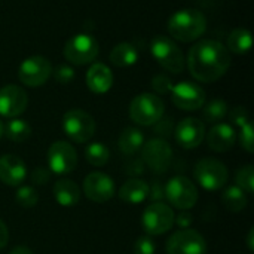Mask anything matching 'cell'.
Segmentation results:
<instances>
[{
	"label": "cell",
	"mask_w": 254,
	"mask_h": 254,
	"mask_svg": "<svg viewBox=\"0 0 254 254\" xmlns=\"http://www.w3.org/2000/svg\"><path fill=\"white\" fill-rule=\"evenodd\" d=\"M150 52L156 63L165 70L179 74L185 68V57L182 49L167 36H156L150 43Z\"/></svg>",
	"instance_id": "cell-4"
},
{
	"label": "cell",
	"mask_w": 254,
	"mask_h": 254,
	"mask_svg": "<svg viewBox=\"0 0 254 254\" xmlns=\"http://www.w3.org/2000/svg\"><path fill=\"white\" fill-rule=\"evenodd\" d=\"M173 80L165 74H158L152 79V88L158 94H170L173 89Z\"/></svg>",
	"instance_id": "cell-34"
},
{
	"label": "cell",
	"mask_w": 254,
	"mask_h": 254,
	"mask_svg": "<svg viewBox=\"0 0 254 254\" xmlns=\"http://www.w3.org/2000/svg\"><path fill=\"white\" fill-rule=\"evenodd\" d=\"M10 254H33V252L30 250V249H27V247H15Z\"/></svg>",
	"instance_id": "cell-42"
},
{
	"label": "cell",
	"mask_w": 254,
	"mask_h": 254,
	"mask_svg": "<svg viewBox=\"0 0 254 254\" xmlns=\"http://www.w3.org/2000/svg\"><path fill=\"white\" fill-rule=\"evenodd\" d=\"M254 229H250V232H249V238H247V244H249V249L253 252L254 250Z\"/></svg>",
	"instance_id": "cell-43"
},
{
	"label": "cell",
	"mask_w": 254,
	"mask_h": 254,
	"mask_svg": "<svg viewBox=\"0 0 254 254\" xmlns=\"http://www.w3.org/2000/svg\"><path fill=\"white\" fill-rule=\"evenodd\" d=\"M3 132H4V125H3V122L0 121V138L3 137Z\"/></svg>",
	"instance_id": "cell-44"
},
{
	"label": "cell",
	"mask_w": 254,
	"mask_h": 254,
	"mask_svg": "<svg viewBox=\"0 0 254 254\" xmlns=\"http://www.w3.org/2000/svg\"><path fill=\"white\" fill-rule=\"evenodd\" d=\"M195 179L207 190L222 189L229 177L228 168L223 162L214 158H204L195 165Z\"/></svg>",
	"instance_id": "cell-8"
},
{
	"label": "cell",
	"mask_w": 254,
	"mask_h": 254,
	"mask_svg": "<svg viewBox=\"0 0 254 254\" xmlns=\"http://www.w3.org/2000/svg\"><path fill=\"white\" fill-rule=\"evenodd\" d=\"M159 124H158V127H156V132H159V134H162V135H167V134H170V131L168 129H171L173 128V122H170V121H162V118L158 121Z\"/></svg>",
	"instance_id": "cell-40"
},
{
	"label": "cell",
	"mask_w": 254,
	"mask_h": 254,
	"mask_svg": "<svg viewBox=\"0 0 254 254\" xmlns=\"http://www.w3.org/2000/svg\"><path fill=\"white\" fill-rule=\"evenodd\" d=\"M52 74V65L48 58L42 55H33L24 60L18 68V79L31 88L43 85Z\"/></svg>",
	"instance_id": "cell-10"
},
{
	"label": "cell",
	"mask_w": 254,
	"mask_h": 254,
	"mask_svg": "<svg viewBox=\"0 0 254 254\" xmlns=\"http://www.w3.org/2000/svg\"><path fill=\"white\" fill-rule=\"evenodd\" d=\"M118 144H119V149L122 153L131 156V155H135L138 150H141V147L144 144V135L138 128L128 127L121 132Z\"/></svg>",
	"instance_id": "cell-23"
},
{
	"label": "cell",
	"mask_w": 254,
	"mask_h": 254,
	"mask_svg": "<svg viewBox=\"0 0 254 254\" xmlns=\"http://www.w3.org/2000/svg\"><path fill=\"white\" fill-rule=\"evenodd\" d=\"M235 141H237L235 129L228 124L214 125L207 135V143H208L210 149L214 152H219V153H225V152L231 150L234 147Z\"/></svg>",
	"instance_id": "cell-19"
},
{
	"label": "cell",
	"mask_w": 254,
	"mask_h": 254,
	"mask_svg": "<svg viewBox=\"0 0 254 254\" xmlns=\"http://www.w3.org/2000/svg\"><path fill=\"white\" fill-rule=\"evenodd\" d=\"M27 177L24 161L16 155L0 156V182L7 186H19Z\"/></svg>",
	"instance_id": "cell-18"
},
{
	"label": "cell",
	"mask_w": 254,
	"mask_h": 254,
	"mask_svg": "<svg viewBox=\"0 0 254 254\" xmlns=\"http://www.w3.org/2000/svg\"><path fill=\"white\" fill-rule=\"evenodd\" d=\"M138 60L137 48L129 42L118 43L110 52V61L116 67H131Z\"/></svg>",
	"instance_id": "cell-24"
},
{
	"label": "cell",
	"mask_w": 254,
	"mask_h": 254,
	"mask_svg": "<svg viewBox=\"0 0 254 254\" xmlns=\"http://www.w3.org/2000/svg\"><path fill=\"white\" fill-rule=\"evenodd\" d=\"M3 135H6L10 141L22 143V141H25V140L30 138V135H31V127H30L28 122H25L22 119H18V118H13V119H10L4 125Z\"/></svg>",
	"instance_id": "cell-26"
},
{
	"label": "cell",
	"mask_w": 254,
	"mask_h": 254,
	"mask_svg": "<svg viewBox=\"0 0 254 254\" xmlns=\"http://www.w3.org/2000/svg\"><path fill=\"white\" fill-rule=\"evenodd\" d=\"M98 51L100 46L95 37L86 33H79L67 40L63 52L68 63L74 65H85L97 58Z\"/></svg>",
	"instance_id": "cell-5"
},
{
	"label": "cell",
	"mask_w": 254,
	"mask_h": 254,
	"mask_svg": "<svg viewBox=\"0 0 254 254\" xmlns=\"http://www.w3.org/2000/svg\"><path fill=\"white\" fill-rule=\"evenodd\" d=\"M156 246L150 237H140L134 244V254H155Z\"/></svg>",
	"instance_id": "cell-33"
},
{
	"label": "cell",
	"mask_w": 254,
	"mask_h": 254,
	"mask_svg": "<svg viewBox=\"0 0 254 254\" xmlns=\"http://www.w3.org/2000/svg\"><path fill=\"white\" fill-rule=\"evenodd\" d=\"M63 129L70 140L86 143L95 134V121L85 110L73 109L63 116Z\"/></svg>",
	"instance_id": "cell-7"
},
{
	"label": "cell",
	"mask_w": 254,
	"mask_h": 254,
	"mask_svg": "<svg viewBox=\"0 0 254 254\" xmlns=\"http://www.w3.org/2000/svg\"><path fill=\"white\" fill-rule=\"evenodd\" d=\"M49 170L55 174H70L77 165V153L67 141H55L48 150Z\"/></svg>",
	"instance_id": "cell-12"
},
{
	"label": "cell",
	"mask_w": 254,
	"mask_h": 254,
	"mask_svg": "<svg viewBox=\"0 0 254 254\" xmlns=\"http://www.w3.org/2000/svg\"><path fill=\"white\" fill-rule=\"evenodd\" d=\"M165 198L179 210H190L198 202L196 186L185 176H176L165 185Z\"/></svg>",
	"instance_id": "cell-6"
},
{
	"label": "cell",
	"mask_w": 254,
	"mask_h": 254,
	"mask_svg": "<svg viewBox=\"0 0 254 254\" xmlns=\"http://www.w3.org/2000/svg\"><path fill=\"white\" fill-rule=\"evenodd\" d=\"M15 201L22 208H33L37 204L39 196H37V192H36L34 188H31V186H21L16 190Z\"/></svg>",
	"instance_id": "cell-31"
},
{
	"label": "cell",
	"mask_w": 254,
	"mask_h": 254,
	"mask_svg": "<svg viewBox=\"0 0 254 254\" xmlns=\"http://www.w3.org/2000/svg\"><path fill=\"white\" fill-rule=\"evenodd\" d=\"M51 173L46 168H34L31 173V182L34 185H46L49 182Z\"/></svg>",
	"instance_id": "cell-37"
},
{
	"label": "cell",
	"mask_w": 254,
	"mask_h": 254,
	"mask_svg": "<svg viewBox=\"0 0 254 254\" xmlns=\"http://www.w3.org/2000/svg\"><path fill=\"white\" fill-rule=\"evenodd\" d=\"M188 67L196 80L211 83L219 80L229 70L231 55L223 43L205 39L190 48Z\"/></svg>",
	"instance_id": "cell-1"
},
{
	"label": "cell",
	"mask_w": 254,
	"mask_h": 254,
	"mask_svg": "<svg viewBox=\"0 0 254 254\" xmlns=\"http://www.w3.org/2000/svg\"><path fill=\"white\" fill-rule=\"evenodd\" d=\"M174 211L164 202H153L149 205L141 217L143 228L149 235H164L174 225Z\"/></svg>",
	"instance_id": "cell-9"
},
{
	"label": "cell",
	"mask_w": 254,
	"mask_h": 254,
	"mask_svg": "<svg viewBox=\"0 0 254 254\" xmlns=\"http://www.w3.org/2000/svg\"><path fill=\"white\" fill-rule=\"evenodd\" d=\"M229 118H231V122H232L234 125L240 127V128L244 127L247 122H250V121H249V112H247V109L243 107V106L234 107V109L231 110V113H229Z\"/></svg>",
	"instance_id": "cell-35"
},
{
	"label": "cell",
	"mask_w": 254,
	"mask_h": 254,
	"mask_svg": "<svg viewBox=\"0 0 254 254\" xmlns=\"http://www.w3.org/2000/svg\"><path fill=\"white\" fill-rule=\"evenodd\" d=\"M86 85L94 94H106L113 85L112 70L103 63L92 64L86 73Z\"/></svg>",
	"instance_id": "cell-20"
},
{
	"label": "cell",
	"mask_w": 254,
	"mask_h": 254,
	"mask_svg": "<svg viewBox=\"0 0 254 254\" xmlns=\"http://www.w3.org/2000/svg\"><path fill=\"white\" fill-rule=\"evenodd\" d=\"M28 104L27 92L16 85H6L0 89V115L4 118L19 116Z\"/></svg>",
	"instance_id": "cell-16"
},
{
	"label": "cell",
	"mask_w": 254,
	"mask_h": 254,
	"mask_svg": "<svg viewBox=\"0 0 254 254\" xmlns=\"http://www.w3.org/2000/svg\"><path fill=\"white\" fill-rule=\"evenodd\" d=\"M174 222H176L180 228H183V229H189V226H190V223H192V216H190L189 213L183 211L177 219H174Z\"/></svg>",
	"instance_id": "cell-39"
},
{
	"label": "cell",
	"mask_w": 254,
	"mask_h": 254,
	"mask_svg": "<svg viewBox=\"0 0 254 254\" xmlns=\"http://www.w3.org/2000/svg\"><path fill=\"white\" fill-rule=\"evenodd\" d=\"M149 185L140 179H129L119 189V198L128 204H141L149 198Z\"/></svg>",
	"instance_id": "cell-21"
},
{
	"label": "cell",
	"mask_w": 254,
	"mask_h": 254,
	"mask_svg": "<svg viewBox=\"0 0 254 254\" xmlns=\"http://www.w3.org/2000/svg\"><path fill=\"white\" fill-rule=\"evenodd\" d=\"M143 161L155 173H165L171 164V146L162 138H152L143 144Z\"/></svg>",
	"instance_id": "cell-14"
},
{
	"label": "cell",
	"mask_w": 254,
	"mask_h": 254,
	"mask_svg": "<svg viewBox=\"0 0 254 254\" xmlns=\"http://www.w3.org/2000/svg\"><path fill=\"white\" fill-rule=\"evenodd\" d=\"M205 137V127L196 118L183 119L176 128V140L183 149L198 147Z\"/></svg>",
	"instance_id": "cell-17"
},
{
	"label": "cell",
	"mask_w": 254,
	"mask_h": 254,
	"mask_svg": "<svg viewBox=\"0 0 254 254\" xmlns=\"http://www.w3.org/2000/svg\"><path fill=\"white\" fill-rule=\"evenodd\" d=\"M205 252L204 237L193 229L177 231L167 241V254H205Z\"/></svg>",
	"instance_id": "cell-11"
},
{
	"label": "cell",
	"mask_w": 254,
	"mask_h": 254,
	"mask_svg": "<svg viewBox=\"0 0 254 254\" xmlns=\"http://www.w3.org/2000/svg\"><path fill=\"white\" fill-rule=\"evenodd\" d=\"M149 196H150L155 202H161V199L165 196V188H162L159 183H156V182H155L153 189H152V190H149Z\"/></svg>",
	"instance_id": "cell-38"
},
{
	"label": "cell",
	"mask_w": 254,
	"mask_h": 254,
	"mask_svg": "<svg viewBox=\"0 0 254 254\" xmlns=\"http://www.w3.org/2000/svg\"><path fill=\"white\" fill-rule=\"evenodd\" d=\"M171 98H173V103L179 109L193 112V110H198L204 106L205 92L199 85L189 82V80H183V82H179L177 85L173 86Z\"/></svg>",
	"instance_id": "cell-13"
},
{
	"label": "cell",
	"mask_w": 254,
	"mask_h": 254,
	"mask_svg": "<svg viewBox=\"0 0 254 254\" xmlns=\"http://www.w3.org/2000/svg\"><path fill=\"white\" fill-rule=\"evenodd\" d=\"M204 119L207 122H211V124H216L219 121H222L226 115H228V104L220 100V98H216V100H211L205 107H204Z\"/></svg>",
	"instance_id": "cell-29"
},
{
	"label": "cell",
	"mask_w": 254,
	"mask_h": 254,
	"mask_svg": "<svg viewBox=\"0 0 254 254\" xmlns=\"http://www.w3.org/2000/svg\"><path fill=\"white\" fill-rule=\"evenodd\" d=\"M110 152L106 144L103 143H91L85 149V158L86 161L94 167H103L109 162Z\"/></svg>",
	"instance_id": "cell-28"
},
{
	"label": "cell",
	"mask_w": 254,
	"mask_h": 254,
	"mask_svg": "<svg viewBox=\"0 0 254 254\" xmlns=\"http://www.w3.org/2000/svg\"><path fill=\"white\" fill-rule=\"evenodd\" d=\"M54 196L61 207H73L80 199V189L73 180L61 179L54 185Z\"/></svg>",
	"instance_id": "cell-22"
},
{
	"label": "cell",
	"mask_w": 254,
	"mask_h": 254,
	"mask_svg": "<svg viewBox=\"0 0 254 254\" xmlns=\"http://www.w3.org/2000/svg\"><path fill=\"white\" fill-rule=\"evenodd\" d=\"M240 144L243 146V149L249 153L254 152V134H253V125L252 122H247L244 127H241L240 131Z\"/></svg>",
	"instance_id": "cell-32"
},
{
	"label": "cell",
	"mask_w": 254,
	"mask_h": 254,
	"mask_svg": "<svg viewBox=\"0 0 254 254\" xmlns=\"http://www.w3.org/2000/svg\"><path fill=\"white\" fill-rule=\"evenodd\" d=\"M235 182L237 186L240 189H243L247 195H252L254 192V167L253 165H247L238 170L237 176H235Z\"/></svg>",
	"instance_id": "cell-30"
},
{
	"label": "cell",
	"mask_w": 254,
	"mask_h": 254,
	"mask_svg": "<svg viewBox=\"0 0 254 254\" xmlns=\"http://www.w3.org/2000/svg\"><path fill=\"white\" fill-rule=\"evenodd\" d=\"M9 240V232H7V226L4 225V222L0 220V250L6 247Z\"/></svg>",
	"instance_id": "cell-41"
},
{
	"label": "cell",
	"mask_w": 254,
	"mask_h": 254,
	"mask_svg": "<svg viewBox=\"0 0 254 254\" xmlns=\"http://www.w3.org/2000/svg\"><path fill=\"white\" fill-rule=\"evenodd\" d=\"M83 193L94 202H107L115 196V182L107 174L94 171L83 180Z\"/></svg>",
	"instance_id": "cell-15"
},
{
	"label": "cell",
	"mask_w": 254,
	"mask_h": 254,
	"mask_svg": "<svg viewBox=\"0 0 254 254\" xmlns=\"http://www.w3.org/2000/svg\"><path fill=\"white\" fill-rule=\"evenodd\" d=\"M164 101L156 94L143 92L131 101L129 116L135 124L147 127L158 124V121L164 115Z\"/></svg>",
	"instance_id": "cell-3"
},
{
	"label": "cell",
	"mask_w": 254,
	"mask_h": 254,
	"mask_svg": "<svg viewBox=\"0 0 254 254\" xmlns=\"http://www.w3.org/2000/svg\"><path fill=\"white\" fill-rule=\"evenodd\" d=\"M54 77L58 83H70L74 77V70L70 65H58L54 71Z\"/></svg>",
	"instance_id": "cell-36"
},
{
	"label": "cell",
	"mask_w": 254,
	"mask_h": 254,
	"mask_svg": "<svg viewBox=\"0 0 254 254\" xmlns=\"http://www.w3.org/2000/svg\"><path fill=\"white\" fill-rule=\"evenodd\" d=\"M222 199H223L225 207L229 211H232V213H240L247 205V193L243 189H240L237 185L235 186H229L223 192Z\"/></svg>",
	"instance_id": "cell-27"
},
{
	"label": "cell",
	"mask_w": 254,
	"mask_h": 254,
	"mask_svg": "<svg viewBox=\"0 0 254 254\" xmlns=\"http://www.w3.org/2000/svg\"><path fill=\"white\" fill-rule=\"evenodd\" d=\"M252 45H253L252 33L246 28H235L228 36L226 48L228 51H232L241 55V54H247L252 49Z\"/></svg>",
	"instance_id": "cell-25"
},
{
	"label": "cell",
	"mask_w": 254,
	"mask_h": 254,
	"mask_svg": "<svg viewBox=\"0 0 254 254\" xmlns=\"http://www.w3.org/2000/svg\"><path fill=\"white\" fill-rule=\"evenodd\" d=\"M168 33L180 42H193L201 37L207 28V19L198 9H180L168 19Z\"/></svg>",
	"instance_id": "cell-2"
}]
</instances>
